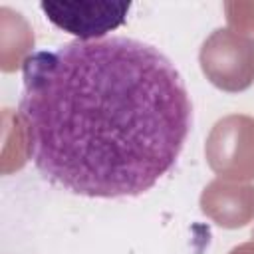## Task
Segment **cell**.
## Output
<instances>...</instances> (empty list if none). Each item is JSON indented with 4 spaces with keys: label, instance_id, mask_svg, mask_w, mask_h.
I'll use <instances>...</instances> for the list:
<instances>
[{
    "label": "cell",
    "instance_id": "6da1fadb",
    "mask_svg": "<svg viewBox=\"0 0 254 254\" xmlns=\"http://www.w3.org/2000/svg\"><path fill=\"white\" fill-rule=\"evenodd\" d=\"M18 115L44 179L73 194L115 198L149 190L175 167L192 105L163 52L111 36L30 54Z\"/></svg>",
    "mask_w": 254,
    "mask_h": 254
},
{
    "label": "cell",
    "instance_id": "7a4b0ae2",
    "mask_svg": "<svg viewBox=\"0 0 254 254\" xmlns=\"http://www.w3.org/2000/svg\"><path fill=\"white\" fill-rule=\"evenodd\" d=\"M129 2H52L40 4L46 18L60 30L77 40H101L107 32L119 28L129 12Z\"/></svg>",
    "mask_w": 254,
    "mask_h": 254
}]
</instances>
